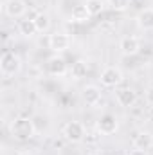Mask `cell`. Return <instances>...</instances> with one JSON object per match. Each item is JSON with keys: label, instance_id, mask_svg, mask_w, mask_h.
<instances>
[{"label": "cell", "instance_id": "4", "mask_svg": "<svg viewBox=\"0 0 153 155\" xmlns=\"http://www.w3.org/2000/svg\"><path fill=\"white\" fill-rule=\"evenodd\" d=\"M122 72H121V69L119 67H114V65H110V67H105L103 69V72H101V83L105 85V87H119L121 83H122Z\"/></svg>", "mask_w": 153, "mask_h": 155}, {"label": "cell", "instance_id": "7", "mask_svg": "<svg viewBox=\"0 0 153 155\" xmlns=\"http://www.w3.org/2000/svg\"><path fill=\"white\" fill-rule=\"evenodd\" d=\"M117 128H119V121L114 114H105L97 121V132L103 135H112L117 132Z\"/></svg>", "mask_w": 153, "mask_h": 155}, {"label": "cell", "instance_id": "18", "mask_svg": "<svg viewBox=\"0 0 153 155\" xmlns=\"http://www.w3.org/2000/svg\"><path fill=\"white\" fill-rule=\"evenodd\" d=\"M85 5H86L90 16H97V15H101L105 11V2L103 0H86Z\"/></svg>", "mask_w": 153, "mask_h": 155}, {"label": "cell", "instance_id": "17", "mask_svg": "<svg viewBox=\"0 0 153 155\" xmlns=\"http://www.w3.org/2000/svg\"><path fill=\"white\" fill-rule=\"evenodd\" d=\"M70 74L74 79H81V78H85L88 74V63L86 61H83V60H77L76 63L72 65V69H70Z\"/></svg>", "mask_w": 153, "mask_h": 155}, {"label": "cell", "instance_id": "3", "mask_svg": "<svg viewBox=\"0 0 153 155\" xmlns=\"http://www.w3.org/2000/svg\"><path fill=\"white\" fill-rule=\"evenodd\" d=\"M63 137L69 143H81L85 137V126L79 121H69L63 126Z\"/></svg>", "mask_w": 153, "mask_h": 155}, {"label": "cell", "instance_id": "16", "mask_svg": "<svg viewBox=\"0 0 153 155\" xmlns=\"http://www.w3.org/2000/svg\"><path fill=\"white\" fill-rule=\"evenodd\" d=\"M33 20H34V25H36L38 33H47V31L50 29V16H49V15H45V13H38Z\"/></svg>", "mask_w": 153, "mask_h": 155}, {"label": "cell", "instance_id": "6", "mask_svg": "<svg viewBox=\"0 0 153 155\" xmlns=\"http://www.w3.org/2000/svg\"><path fill=\"white\" fill-rule=\"evenodd\" d=\"M115 101H117L121 107L130 108V107H133V105L137 103V94H135V90H132L130 87H121V88L115 90Z\"/></svg>", "mask_w": 153, "mask_h": 155}, {"label": "cell", "instance_id": "19", "mask_svg": "<svg viewBox=\"0 0 153 155\" xmlns=\"http://www.w3.org/2000/svg\"><path fill=\"white\" fill-rule=\"evenodd\" d=\"M108 5L114 11H124L130 5V0H108Z\"/></svg>", "mask_w": 153, "mask_h": 155}, {"label": "cell", "instance_id": "10", "mask_svg": "<svg viewBox=\"0 0 153 155\" xmlns=\"http://www.w3.org/2000/svg\"><path fill=\"white\" fill-rule=\"evenodd\" d=\"M81 97H83V101H85L88 107H96V105H99V101H101V90H99L96 85H86V87L81 90Z\"/></svg>", "mask_w": 153, "mask_h": 155}, {"label": "cell", "instance_id": "5", "mask_svg": "<svg viewBox=\"0 0 153 155\" xmlns=\"http://www.w3.org/2000/svg\"><path fill=\"white\" fill-rule=\"evenodd\" d=\"M27 11L25 0H5L4 2V13L9 18H22Z\"/></svg>", "mask_w": 153, "mask_h": 155}, {"label": "cell", "instance_id": "12", "mask_svg": "<svg viewBox=\"0 0 153 155\" xmlns=\"http://www.w3.org/2000/svg\"><path fill=\"white\" fill-rule=\"evenodd\" d=\"M132 144H133V148L146 152L153 146V135L150 132H137L133 135V139H132Z\"/></svg>", "mask_w": 153, "mask_h": 155}, {"label": "cell", "instance_id": "1", "mask_svg": "<svg viewBox=\"0 0 153 155\" xmlns=\"http://www.w3.org/2000/svg\"><path fill=\"white\" fill-rule=\"evenodd\" d=\"M9 132H11V135H13L16 141H29V139L34 137L36 128H34V123H33L29 117H16V119L11 123Z\"/></svg>", "mask_w": 153, "mask_h": 155}, {"label": "cell", "instance_id": "21", "mask_svg": "<svg viewBox=\"0 0 153 155\" xmlns=\"http://www.w3.org/2000/svg\"><path fill=\"white\" fill-rule=\"evenodd\" d=\"M128 155H148V153H146L144 150H137V148H133V150H132Z\"/></svg>", "mask_w": 153, "mask_h": 155}, {"label": "cell", "instance_id": "15", "mask_svg": "<svg viewBox=\"0 0 153 155\" xmlns=\"http://www.w3.org/2000/svg\"><path fill=\"white\" fill-rule=\"evenodd\" d=\"M18 29H20V35H24V36H27V38H33V36L38 33V29H36V25H34V20H29V18L20 20Z\"/></svg>", "mask_w": 153, "mask_h": 155}, {"label": "cell", "instance_id": "8", "mask_svg": "<svg viewBox=\"0 0 153 155\" xmlns=\"http://www.w3.org/2000/svg\"><path fill=\"white\" fill-rule=\"evenodd\" d=\"M70 47V36L65 33H54L49 36V49L54 52H63Z\"/></svg>", "mask_w": 153, "mask_h": 155}, {"label": "cell", "instance_id": "13", "mask_svg": "<svg viewBox=\"0 0 153 155\" xmlns=\"http://www.w3.org/2000/svg\"><path fill=\"white\" fill-rule=\"evenodd\" d=\"M137 25L142 31H153V9L146 7L137 15Z\"/></svg>", "mask_w": 153, "mask_h": 155}, {"label": "cell", "instance_id": "20", "mask_svg": "<svg viewBox=\"0 0 153 155\" xmlns=\"http://www.w3.org/2000/svg\"><path fill=\"white\" fill-rule=\"evenodd\" d=\"M146 101H148V105L153 107V87H150V88L146 90Z\"/></svg>", "mask_w": 153, "mask_h": 155}, {"label": "cell", "instance_id": "9", "mask_svg": "<svg viewBox=\"0 0 153 155\" xmlns=\"http://www.w3.org/2000/svg\"><path fill=\"white\" fill-rule=\"evenodd\" d=\"M47 72L54 78L65 76L67 74V61L61 56H58V54L52 56V58H49V61H47Z\"/></svg>", "mask_w": 153, "mask_h": 155}, {"label": "cell", "instance_id": "11", "mask_svg": "<svg viewBox=\"0 0 153 155\" xmlns=\"http://www.w3.org/2000/svg\"><path fill=\"white\" fill-rule=\"evenodd\" d=\"M119 49H121V52L124 56H133V54L139 52L141 41H139V38H135V36H124V38L121 40V43H119Z\"/></svg>", "mask_w": 153, "mask_h": 155}, {"label": "cell", "instance_id": "14", "mask_svg": "<svg viewBox=\"0 0 153 155\" xmlns=\"http://www.w3.org/2000/svg\"><path fill=\"white\" fill-rule=\"evenodd\" d=\"M70 16H72V22H77V24H85V22L90 20V13H88V9H86L85 4H81V5H74Z\"/></svg>", "mask_w": 153, "mask_h": 155}, {"label": "cell", "instance_id": "2", "mask_svg": "<svg viewBox=\"0 0 153 155\" xmlns=\"http://www.w3.org/2000/svg\"><path fill=\"white\" fill-rule=\"evenodd\" d=\"M20 69H22V60H20L18 54H15L11 51L2 54V58H0V71H2V74L5 78H11L15 74H18Z\"/></svg>", "mask_w": 153, "mask_h": 155}]
</instances>
